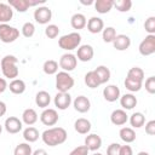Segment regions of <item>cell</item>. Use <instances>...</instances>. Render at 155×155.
Segmentation results:
<instances>
[{"label": "cell", "mask_w": 155, "mask_h": 155, "mask_svg": "<svg viewBox=\"0 0 155 155\" xmlns=\"http://www.w3.org/2000/svg\"><path fill=\"white\" fill-rule=\"evenodd\" d=\"M42 142L48 147H57L63 144L67 138L68 133L63 127H51L48 130H45L41 134Z\"/></svg>", "instance_id": "cell-1"}, {"label": "cell", "mask_w": 155, "mask_h": 155, "mask_svg": "<svg viewBox=\"0 0 155 155\" xmlns=\"http://www.w3.org/2000/svg\"><path fill=\"white\" fill-rule=\"evenodd\" d=\"M17 57L13 54H6L5 57H2L1 62H0V68L2 71V75L7 79H17L19 70L17 68Z\"/></svg>", "instance_id": "cell-2"}, {"label": "cell", "mask_w": 155, "mask_h": 155, "mask_svg": "<svg viewBox=\"0 0 155 155\" xmlns=\"http://www.w3.org/2000/svg\"><path fill=\"white\" fill-rule=\"evenodd\" d=\"M80 44H81V35L78 31L65 34L58 39V46L65 51L75 50L80 46Z\"/></svg>", "instance_id": "cell-3"}, {"label": "cell", "mask_w": 155, "mask_h": 155, "mask_svg": "<svg viewBox=\"0 0 155 155\" xmlns=\"http://www.w3.org/2000/svg\"><path fill=\"white\" fill-rule=\"evenodd\" d=\"M74 78L69 73L62 70L56 74V88L58 92H68L74 86Z\"/></svg>", "instance_id": "cell-4"}, {"label": "cell", "mask_w": 155, "mask_h": 155, "mask_svg": "<svg viewBox=\"0 0 155 155\" xmlns=\"http://www.w3.org/2000/svg\"><path fill=\"white\" fill-rule=\"evenodd\" d=\"M19 36V30L7 23L0 24V41L4 44H10L13 42L18 39Z\"/></svg>", "instance_id": "cell-5"}, {"label": "cell", "mask_w": 155, "mask_h": 155, "mask_svg": "<svg viewBox=\"0 0 155 155\" xmlns=\"http://www.w3.org/2000/svg\"><path fill=\"white\" fill-rule=\"evenodd\" d=\"M7 4L12 8H15L18 12L23 13L31 6H38L40 4H45V0H35V1H30V0H8Z\"/></svg>", "instance_id": "cell-6"}, {"label": "cell", "mask_w": 155, "mask_h": 155, "mask_svg": "<svg viewBox=\"0 0 155 155\" xmlns=\"http://www.w3.org/2000/svg\"><path fill=\"white\" fill-rule=\"evenodd\" d=\"M138 50L142 56H150L155 53V35H147L139 44Z\"/></svg>", "instance_id": "cell-7"}, {"label": "cell", "mask_w": 155, "mask_h": 155, "mask_svg": "<svg viewBox=\"0 0 155 155\" xmlns=\"http://www.w3.org/2000/svg\"><path fill=\"white\" fill-rule=\"evenodd\" d=\"M76 64H78V59H76V56L73 54V53H64L59 58V68L63 69V71H71L76 68Z\"/></svg>", "instance_id": "cell-8"}, {"label": "cell", "mask_w": 155, "mask_h": 155, "mask_svg": "<svg viewBox=\"0 0 155 155\" xmlns=\"http://www.w3.org/2000/svg\"><path fill=\"white\" fill-rule=\"evenodd\" d=\"M52 18V11L47 6H39L34 11V19L39 24H47Z\"/></svg>", "instance_id": "cell-9"}, {"label": "cell", "mask_w": 155, "mask_h": 155, "mask_svg": "<svg viewBox=\"0 0 155 155\" xmlns=\"http://www.w3.org/2000/svg\"><path fill=\"white\" fill-rule=\"evenodd\" d=\"M58 113L56 109L52 108H46L44 109V111L40 115V121L45 125V126H54L58 122Z\"/></svg>", "instance_id": "cell-10"}, {"label": "cell", "mask_w": 155, "mask_h": 155, "mask_svg": "<svg viewBox=\"0 0 155 155\" xmlns=\"http://www.w3.org/2000/svg\"><path fill=\"white\" fill-rule=\"evenodd\" d=\"M4 127H5V130H6L8 133L16 134V133H18L19 131H22V128H23V122H22L18 117H16V116H10V117H7V119L5 120Z\"/></svg>", "instance_id": "cell-11"}, {"label": "cell", "mask_w": 155, "mask_h": 155, "mask_svg": "<svg viewBox=\"0 0 155 155\" xmlns=\"http://www.w3.org/2000/svg\"><path fill=\"white\" fill-rule=\"evenodd\" d=\"M53 103L59 110H65L71 104V96L68 92H57Z\"/></svg>", "instance_id": "cell-12"}, {"label": "cell", "mask_w": 155, "mask_h": 155, "mask_svg": "<svg viewBox=\"0 0 155 155\" xmlns=\"http://www.w3.org/2000/svg\"><path fill=\"white\" fill-rule=\"evenodd\" d=\"M94 51L93 47L91 45H81L78 47V52H76V59L81 61V62H90L93 58Z\"/></svg>", "instance_id": "cell-13"}, {"label": "cell", "mask_w": 155, "mask_h": 155, "mask_svg": "<svg viewBox=\"0 0 155 155\" xmlns=\"http://www.w3.org/2000/svg\"><path fill=\"white\" fill-rule=\"evenodd\" d=\"M74 109L79 113H87L91 108V102L86 96H78L73 102Z\"/></svg>", "instance_id": "cell-14"}, {"label": "cell", "mask_w": 155, "mask_h": 155, "mask_svg": "<svg viewBox=\"0 0 155 155\" xmlns=\"http://www.w3.org/2000/svg\"><path fill=\"white\" fill-rule=\"evenodd\" d=\"M103 97L107 102H115L120 98V88L116 85H107L103 90Z\"/></svg>", "instance_id": "cell-15"}, {"label": "cell", "mask_w": 155, "mask_h": 155, "mask_svg": "<svg viewBox=\"0 0 155 155\" xmlns=\"http://www.w3.org/2000/svg\"><path fill=\"white\" fill-rule=\"evenodd\" d=\"M85 147L88 149V151H96L102 147V138L96 133H91L85 138Z\"/></svg>", "instance_id": "cell-16"}, {"label": "cell", "mask_w": 155, "mask_h": 155, "mask_svg": "<svg viewBox=\"0 0 155 155\" xmlns=\"http://www.w3.org/2000/svg\"><path fill=\"white\" fill-rule=\"evenodd\" d=\"M87 30L91 33V34H98L101 33L103 29H104V22L102 18L99 17H91L88 21H87Z\"/></svg>", "instance_id": "cell-17"}, {"label": "cell", "mask_w": 155, "mask_h": 155, "mask_svg": "<svg viewBox=\"0 0 155 155\" xmlns=\"http://www.w3.org/2000/svg\"><path fill=\"white\" fill-rule=\"evenodd\" d=\"M113 46L114 48H116L117 51H125L131 46V39L128 35L126 34H119L116 35V38L113 41Z\"/></svg>", "instance_id": "cell-18"}, {"label": "cell", "mask_w": 155, "mask_h": 155, "mask_svg": "<svg viewBox=\"0 0 155 155\" xmlns=\"http://www.w3.org/2000/svg\"><path fill=\"white\" fill-rule=\"evenodd\" d=\"M110 121L116 126H122L128 121V115L124 109H115L110 115Z\"/></svg>", "instance_id": "cell-19"}, {"label": "cell", "mask_w": 155, "mask_h": 155, "mask_svg": "<svg viewBox=\"0 0 155 155\" xmlns=\"http://www.w3.org/2000/svg\"><path fill=\"white\" fill-rule=\"evenodd\" d=\"M13 17V10L8 4L0 2V24L7 23Z\"/></svg>", "instance_id": "cell-20"}, {"label": "cell", "mask_w": 155, "mask_h": 155, "mask_svg": "<svg viewBox=\"0 0 155 155\" xmlns=\"http://www.w3.org/2000/svg\"><path fill=\"white\" fill-rule=\"evenodd\" d=\"M39 116H38V113L35 111V109L33 108H27L23 110L22 113V122H24L25 125L28 126H31L34 125L36 121H38Z\"/></svg>", "instance_id": "cell-21"}, {"label": "cell", "mask_w": 155, "mask_h": 155, "mask_svg": "<svg viewBox=\"0 0 155 155\" xmlns=\"http://www.w3.org/2000/svg\"><path fill=\"white\" fill-rule=\"evenodd\" d=\"M138 101L132 93H125L122 97H120V104L124 108V110H131L137 105Z\"/></svg>", "instance_id": "cell-22"}, {"label": "cell", "mask_w": 155, "mask_h": 155, "mask_svg": "<svg viewBox=\"0 0 155 155\" xmlns=\"http://www.w3.org/2000/svg\"><path fill=\"white\" fill-rule=\"evenodd\" d=\"M74 128L80 134H87L91 131V122H90V120H87L85 117H80V119L75 120Z\"/></svg>", "instance_id": "cell-23"}, {"label": "cell", "mask_w": 155, "mask_h": 155, "mask_svg": "<svg viewBox=\"0 0 155 155\" xmlns=\"http://www.w3.org/2000/svg\"><path fill=\"white\" fill-rule=\"evenodd\" d=\"M35 103L39 108L46 109L51 103V96L46 91H39L35 96Z\"/></svg>", "instance_id": "cell-24"}, {"label": "cell", "mask_w": 155, "mask_h": 155, "mask_svg": "<svg viewBox=\"0 0 155 155\" xmlns=\"http://www.w3.org/2000/svg\"><path fill=\"white\" fill-rule=\"evenodd\" d=\"M114 6V0H96L94 1V8L98 13L104 15L108 13Z\"/></svg>", "instance_id": "cell-25"}, {"label": "cell", "mask_w": 155, "mask_h": 155, "mask_svg": "<svg viewBox=\"0 0 155 155\" xmlns=\"http://www.w3.org/2000/svg\"><path fill=\"white\" fill-rule=\"evenodd\" d=\"M7 87L10 88V91L13 94H22L25 91V88H27L25 82L22 79H13V80H11V82L7 85Z\"/></svg>", "instance_id": "cell-26"}, {"label": "cell", "mask_w": 155, "mask_h": 155, "mask_svg": "<svg viewBox=\"0 0 155 155\" xmlns=\"http://www.w3.org/2000/svg\"><path fill=\"white\" fill-rule=\"evenodd\" d=\"M94 73H96V75H97V78H98L101 85L107 84V82L110 80L111 73H110L109 68H107L105 65H98V67L94 69Z\"/></svg>", "instance_id": "cell-27"}, {"label": "cell", "mask_w": 155, "mask_h": 155, "mask_svg": "<svg viewBox=\"0 0 155 155\" xmlns=\"http://www.w3.org/2000/svg\"><path fill=\"white\" fill-rule=\"evenodd\" d=\"M119 136H120L121 140L125 142L126 144L132 143V142L136 140V132L132 127H122L119 131Z\"/></svg>", "instance_id": "cell-28"}, {"label": "cell", "mask_w": 155, "mask_h": 155, "mask_svg": "<svg viewBox=\"0 0 155 155\" xmlns=\"http://www.w3.org/2000/svg\"><path fill=\"white\" fill-rule=\"evenodd\" d=\"M70 24L74 29H84L87 24V19L82 13H75L70 18Z\"/></svg>", "instance_id": "cell-29"}, {"label": "cell", "mask_w": 155, "mask_h": 155, "mask_svg": "<svg viewBox=\"0 0 155 155\" xmlns=\"http://www.w3.org/2000/svg\"><path fill=\"white\" fill-rule=\"evenodd\" d=\"M128 120H130V124H131V126H132L133 128H140V127H143L144 124H145V116H144V114L140 113V111L133 113V114L130 116Z\"/></svg>", "instance_id": "cell-30"}, {"label": "cell", "mask_w": 155, "mask_h": 155, "mask_svg": "<svg viewBox=\"0 0 155 155\" xmlns=\"http://www.w3.org/2000/svg\"><path fill=\"white\" fill-rule=\"evenodd\" d=\"M39 131L35 128V127H33V126H29V127H27L24 131H23V138L28 142V143H34V142H36L38 139H39Z\"/></svg>", "instance_id": "cell-31"}, {"label": "cell", "mask_w": 155, "mask_h": 155, "mask_svg": "<svg viewBox=\"0 0 155 155\" xmlns=\"http://www.w3.org/2000/svg\"><path fill=\"white\" fill-rule=\"evenodd\" d=\"M85 84L90 88H97L101 85V82H99V80H98L94 70H90V71H87L85 74Z\"/></svg>", "instance_id": "cell-32"}, {"label": "cell", "mask_w": 155, "mask_h": 155, "mask_svg": "<svg viewBox=\"0 0 155 155\" xmlns=\"http://www.w3.org/2000/svg\"><path fill=\"white\" fill-rule=\"evenodd\" d=\"M126 78H130V79H132V80L143 82V80H144V71H143V69L139 68V67H132V68L127 71Z\"/></svg>", "instance_id": "cell-33"}, {"label": "cell", "mask_w": 155, "mask_h": 155, "mask_svg": "<svg viewBox=\"0 0 155 155\" xmlns=\"http://www.w3.org/2000/svg\"><path fill=\"white\" fill-rule=\"evenodd\" d=\"M58 62L53 61V59H47L44 65H42V70L45 74L47 75H53V74H57L58 73Z\"/></svg>", "instance_id": "cell-34"}, {"label": "cell", "mask_w": 155, "mask_h": 155, "mask_svg": "<svg viewBox=\"0 0 155 155\" xmlns=\"http://www.w3.org/2000/svg\"><path fill=\"white\" fill-rule=\"evenodd\" d=\"M116 35V29L114 27H107L102 30V38L104 42H113Z\"/></svg>", "instance_id": "cell-35"}, {"label": "cell", "mask_w": 155, "mask_h": 155, "mask_svg": "<svg viewBox=\"0 0 155 155\" xmlns=\"http://www.w3.org/2000/svg\"><path fill=\"white\" fill-rule=\"evenodd\" d=\"M124 84H125V87H126L130 92H138V91H140V88H142V86H143V82L132 80V79H130V78H126L125 81H124Z\"/></svg>", "instance_id": "cell-36"}, {"label": "cell", "mask_w": 155, "mask_h": 155, "mask_svg": "<svg viewBox=\"0 0 155 155\" xmlns=\"http://www.w3.org/2000/svg\"><path fill=\"white\" fill-rule=\"evenodd\" d=\"M31 154L33 150L29 143H19L13 150V155H31Z\"/></svg>", "instance_id": "cell-37"}, {"label": "cell", "mask_w": 155, "mask_h": 155, "mask_svg": "<svg viewBox=\"0 0 155 155\" xmlns=\"http://www.w3.org/2000/svg\"><path fill=\"white\" fill-rule=\"evenodd\" d=\"M119 12H128L132 7V1L131 0H116L114 1V6Z\"/></svg>", "instance_id": "cell-38"}, {"label": "cell", "mask_w": 155, "mask_h": 155, "mask_svg": "<svg viewBox=\"0 0 155 155\" xmlns=\"http://www.w3.org/2000/svg\"><path fill=\"white\" fill-rule=\"evenodd\" d=\"M144 29L148 35H155V17L150 16L144 22Z\"/></svg>", "instance_id": "cell-39"}, {"label": "cell", "mask_w": 155, "mask_h": 155, "mask_svg": "<svg viewBox=\"0 0 155 155\" xmlns=\"http://www.w3.org/2000/svg\"><path fill=\"white\" fill-rule=\"evenodd\" d=\"M35 33V25L31 22H25L22 25V35L24 38H31Z\"/></svg>", "instance_id": "cell-40"}, {"label": "cell", "mask_w": 155, "mask_h": 155, "mask_svg": "<svg viewBox=\"0 0 155 155\" xmlns=\"http://www.w3.org/2000/svg\"><path fill=\"white\" fill-rule=\"evenodd\" d=\"M58 34H59V28L56 24H48L45 28V35L48 39H54V38L58 36Z\"/></svg>", "instance_id": "cell-41"}, {"label": "cell", "mask_w": 155, "mask_h": 155, "mask_svg": "<svg viewBox=\"0 0 155 155\" xmlns=\"http://www.w3.org/2000/svg\"><path fill=\"white\" fill-rule=\"evenodd\" d=\"M145 91L150 94L155 93V76H149L145 80Z\"/></svg>", "instance_id": "cell-42"}, {"label": "cell", "mask_w": 155, "mask_h": 155, "mask_svg": "<svg viewBox=\"0 0 155 155\" xmlns=\"http://www.w3.org/2000/svg\"><path fill=\"white\" fill-rule=\"evenodd\" d=\"M69 155H88V149L85 145H79L74 148Z\"/></svg>", "instance_id": "cell-43"}, {"label": "cell", "mask_w": 155, "mask_h": 155, "mask_svg": "<svg viewBox=\"0 0 155 155\" xmlns=\"http://www.w3.org/2000/svg\"><path fill=\"white\" fill-rule=\"evenodd\" d=\"M120 151V144L119 143H111L107 148V155H119Z\"/></svg>", "instance_id": "cell-44"}, {"label": "cell", "mask_w": 155, "mask_h": 155, "mask_svg": "<svg viewBox=\"0 0 155 155\" xmlns=\"http://www.w3.org/2000/svg\"><path fill=\"white\" fill-rule=\"evenodd\" d=\"M145 133L149 136L155 134V120H150L145 124Z\"/></svg>", "instance_id": "cell-45"}, {"label": "cell", "mask_w": 155, "mask_h": 155, "mask_svg": "<svg viewBox=\"0 0 155 155\" xmlns=\"http://www.w3.org/2000/svg\"><path fill=\"white\" fill-rule=\"evenodd\" d=\"M119 155H133V150L130 145H120Z\"/></svg>", "instance_id": "cell-46"}, {"label": "cell", "mask_w": 155, "mask_h": 155, "mask_svg": "<svg viewBox=\"0 0 155 155\" xmlns=\"http://www.w3.org/2000/svg\"><path fill=\"white\" fill-rule=\"evenodd\" d=\"M7 81L4 79V78H0V93H2L6 88H7Z\"/></svg>", "instance_id": "cell-47"}, {"label": "cell", "mask_w": 155, "mask_h": 155, "mask_svg": "<svg viewBox=\"0 0 155 155\" xmlns=\"http://www.w3.org/2000/svg\"><path fill=\"white\" fill-rule=\"evenodd\" d=\"M6 111H7V107H6V104H5L2 101H0V117L4 116V115L6 114Z\"/></svg>", "instance_id": "cell-48"}, {"label": "cell", "mask_w": 155, "mask_h": 155, "mask_svg": "<svg viewBox=\"0 0 155 155\" xmlns=\"http://www.w3.org/2000/svg\"><path fill=\"white\" fill-rule=\"evenodd\" d=\"M31 155H47V151L45 149H36L35 151H33Z\"/></svg>", "instance_id": "cell-49"}, {"label": "cell", "mask_w": 155, "mask_h": 155, "mask_svg": "<svg viewBox=\"0 0 155 155\" xmlns=\"http://www.w3.org/2000/svg\"><path fill=\"white\" fill-rule=\"evenodd\" d=\"M80 2L84 4V5H92V4H94V1H92V0H90V1H84V0H81Z\"/></svg>", "instance_id": "cell-50"}, {"label": "cell", "mask_w": 155, "mask_h": 155, "mask_svg": "<svg viewBox=\"0 0 155 155\" xmlns=\"http://www.w3.org/2000/svg\"><path fill=\"white\" fill-rule=\"evenodd\" d=\"M137 155H150L149 153H147V151H139Z\"/></svg>", "instance_id": "cell-51"}, {"label": "cell", "mask_w": 155, "mask_h": 155, "mask_svg": "<svg viewBox=\"0 0 155 155\" xmlns=\"http://www.w3.org/2000/svg\"><path fill=\"white\" fill-rule=\"evenodd\" d=\"M92 155H103V154H101V153H93Z\"/></svg>", "instance_id": "cell-52"}, {"label": "cell", "mask_w": 155, "mask_h": 155, "mask_svg": "<svg viewBox=\"0 0 155 155\" xmlns=\"http://www.w3.org/2000/svg\"><path fill=\"white\" fill-rule=\"evenodd\" d=\"M1 132H2V126L0 125V134H1Z\"/></svg>", "instance_id": "cell-53"}]
</instances>
